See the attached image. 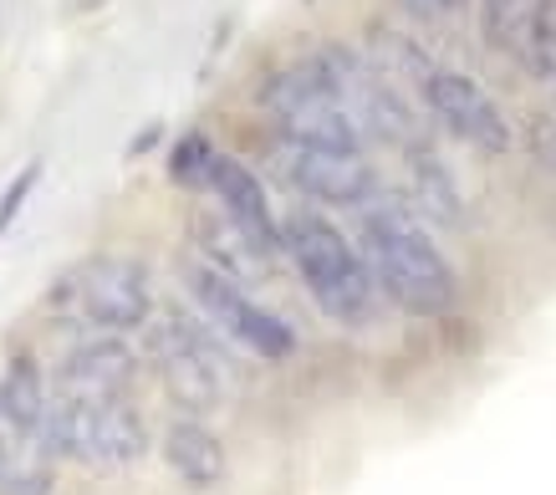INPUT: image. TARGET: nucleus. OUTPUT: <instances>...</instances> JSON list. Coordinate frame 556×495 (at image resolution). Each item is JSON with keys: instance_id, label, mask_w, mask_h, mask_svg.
Here are the masks:
<instances>
[{"instance_id": "obj_5", "label": "nucleus", "mask_w": 556, "mask_h": 495, "mask_svg": "<svg viewBox=\"0 0 556 495\" xmlns=\"http://www.w3.org/2000/svg\"><path fill=\"white\" fill-rule=\"evenodd\" d=\"M153 363L164 373V389H169L174 404H185L189 414L215 409L225 398V383H230V363L219 353V342L204 332L200 322H189L185 312H174L159 322L153 332Z\"/></svg>"}, {"instance_id": "obj_19", "label": "nucleus", "mask_w": 556, "mask_h": 495, "mask_svg": "<svg viewBox=\"0 0 556 495\" xmlns=\"http://www.w3.org/2000/svg\"><path fill=\"white\" fill-rule=\"evenodd\" d=\"M408 16H419V21H439L444 11H450V0H399Z\"/></svg>"}, {"instance_id": "obj_8", "label": "nucleus", "mask_w": 556, "mask_h": 495, "mask_svg": "<svg viewBox=\"0 0 556 495\" xmlns=\"http://www.w3.org/2000/svg\"><path fill=\"white\" fill-rule=\"evenodd\" d=\"M189 291H194V302L210 322L225 332V338H236L240 347H251L261 358H291L296 353V332H291L276 312H266L261 302H251L240 281L230 276H219L215 266H189Z\"/></svg>"}, {"instance_id": "obj_14", "label": "nucleus", "mask_w": 556, "mask_h": 495, "mask_svg": "<svg viewBox=\"0 0 556 495\" xmlns=\"http://www.w3.org/2000/svg\"><path fill=\"white\" fill-rule=\"evenodd\" d=\"M164 460L185 485H215L225 475V444L200 424V419H179V424L164 434Z\"/></svg>"}, {"instance_id": "obj_6", "label": "nucleus", "mask_w": 556, "mask_h": 495, "mask_svg": "<svg viewBox=\"0 0 556 495\" xmlns=\"http://www.w3.org/2000/svg\"><path fill=\"white\" fill-rule=\"evenodd\" d=\"M317 62H321V72H327V82L338 87L342 107H348L353 123L363 128V138H383V143H404V149L419 143V138H414L419 123L408 113L404 92L388 82L372 62H363V56L348 52V47H327V52H317Z\"/></svg>"}, {"instance_id": "obj_15", "label": "nucleus", "mask_w": 556, "mask_h": 495, "mask_svg": "<svg viewBox=\"0 0 556 495\" xmlns=\"http://www.w3.org/2000/svg\"><path fill=\"white\" fill-rule=\"evenodd\" d=\"M41 414H47V383H41L31 358H16L11 373L0 378V424L11 429L16 440H31Z\"/></svg>"}, {"instance_id": "obj_2", "label": "nucleus", "mask_w": 556, "mask_h": 495, "mask_svg": "<svg viewBox=\"0 0 556 495\" xmlns=\"http://www.w3.org/2000/svg\"><path fill=\"white\" fill-rule=\"evenodd\" d=\"M26 444H36L47 460L83 465H134L149 449V429L123 398H47V414Z\"/></svg>"}, {"instance_id": "obj_9", "label": "nucleus", "mask_w": 556, "mask_h": 495, "mask_svg": "<svg viewBox=\"0 0 556 495\" xmlns=\"http://www.w3.org/2000/svg\"><path fill=\"white\" fill-rule=\"evenodd\" d=\"M424 107L434 113L459 143H470L480 154H506L510 149V123L506 113L490 103V92L480 82H470L465 72H444L439 67L424 87Z\"/></svg>"}, {"instance_id": "obj_4", "label": "nucleus", "mask_w": 556, "mask_h": 495, "mask_svg": "<svg viewBox=\"0 0 556 495\" xmlns=\"http://www.w3.org/2000/svg\"><path fill=\"white\" fill-rule=\"evenodd\" d=\"M266 107H270V118H276V128H281V143L327 149V154H357L363 149V128L342 107L338 87L327 82L317 56L276 72L266 82Z\"/></svg>"}, {"instance_id": "obj_18", "label": "nucleus", "mask_w": 556, "mask_h": 495, "mask_svg": "<svg viewBox=\"0 0 556 495\" xmlns=\"http://www.w3.org/2000/svg\"><path fill=\"white\" fill-rule=\"evenodd\" d=\"M36 174H41V164H26V169L16 174V185L5 189V200H0V236L16 225V215H21V205H26V194L36 189Z\"/></svg>"}, {"instance_id": "obj_11", "label": "nucleus", "mask_w": 556, "mask_h": 495, "mask_svg": "<svg viewBox=\"0 0 556 495\" xmlns=\"http://www.w3.org/2000/svg\"><path fill=\"white\" fill-rule=\"evenodd\" d=\"M204 185L219 194V215L236 225L240 236H245V245H251L261 261H270L276 251H281V225H276V215H270V200L266 189H261V179H255L240 158H219L210 164V179Z\"/></svg>"}, {"instance_id": "obj_1", "label": "nucleus", "mask_w": 556, "mask_h": 495, "mask_svg": "<svg viewBox=\"0 0 556 495\" xmlns=\"http://www.w3.org/2000/svg\"><path fill=\"white\" fill-rule=\"evenodd\" d=\"M363 266L383 287L388 302H399L414 317H439L455 307V271L439 256L424 220L399 200H378L363 210Z\"/></svg>"}, {"instance_id": "obj_17", "label": "nucleus", "mask_w": 556, "mask_h": 495, "mask_svg": "<svg viewBox=\"0 0 556 495\" xmlns=\"http://www.w3.org/2000/svg\"><path fill=\"white\" fill-rule=\"evenodd\" d=\"M210 164H215L210 138L185 134L179 138V149H174V158H169V174H174V185H204V179H210Z\"/></svg>"}, {"instance_id": "obj_3", "label": "nucleus", "mask_w": 556, "mask_h": 495, "mask_svg": "<svg viewBox=\"0 0 556 495\" xmlns=\"http://www.w3.org/2000/svg\"><path fill=\"white\" fill-rule=\"evenodd\" d=\"M281 251L296 261L306 291L317 296V307L338 322H368L372 317V276L363 266L348 236L321 215H287L281 225Z\"/></svg>"}, {"instance_id": "obj_13", "label": "nucleus", "mask_w": 556, "mask_h": 495, "mask_svg": "<svg viewBox=\"0 0 556 495\" xmlns=\"http://www.w3.org/2000/svg\"><path fill=\"white\" fill-rule=\"evenodd\" d=\"M408 179H414V205H419V215H429V225L455 230L465 220V194H459L455 174L434 149H424V143L408 149Z\"/></svg>"}, {"instance_id": "obj_12", "label": "nucleus", "mask_w": 556, "mask_h": 495, "mask_svg": "<svg viewBox=\"0 0 556 495\" xmlns=\"http://www.w3.org/2000/svg\"><path fill=\"white\" fill-rule=\"evenodd\" d=\"M138 373V358L123 338H87L62 358V393L67 398H123Z\"/></svg>"}, {"instance_id": "obj_20", "label": "nucleus", "mask_w": 556, "mask_h": 495, "mask_svg": "<svg viewBox=\"0 0 556 495\" xmlns=\"http://www.w3.org/2000/svg\"><path fill=\"white\" fill-rule=\"evenodd\" d=\"M11 444H21V440H16V434H11V429H5V424H0V455H5Z\"/></svg>"}, {"instance_id": "obj_16", "label": "nucleus", "mask_w": 556, "mask_h": 495, "mask_svg": "<svg viewBox=\"0 0 556 495\" xmlns=\"http://www.w3.org/2000/svg\"><path fill=\"white\" fill-rule=\"evenodd\" d=\"M47 491H51V460L36 444H26V455H16V449L0 455V495H47Z\"/></svg>"}, {"instance_id": "obj_10", "label": "nucleus", "mask_w": 556, "mask_h": 495, "mask_svg": "<svg viewBox=\"0 0 556 495\" xmlns=\"http://www.w3.org/2000/svg\"><path fill=\"white\" fill-rule=\"evenodd\" d=\"M276 169L291 189L321 205H368L378 179H372L363 154H327V149H302V143H276Z\"/></svg>"}, {"instance_id": "obj_7", "label": "nucleus", "mask_w": 556, "mask_h": 495, "mask_svg": "<svg viewBox=\"0 0 556 495\" xmlns=\"http://www.w3.org/2000/svg\"><path fill=\"white\" fill-rule=\"evenodd\" d=\"M67 302L102 332H134L149 322L153 287L149 271L128 256H92L67 276Z\"/></svg>"}]
</instances>
